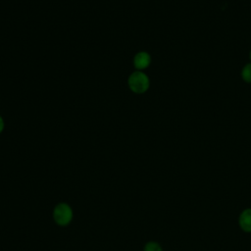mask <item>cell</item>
I'll list each match as a JSON object with an SVG mask.
<instances>
[{"label": "cell", "instance_id": "cell-5", "mask_svg": "<svg viewBox=\"0 0 251 251\" xmlns=\"http://www.w3.org/2000/svg\"><path fill=\"white\" fill-rule=\"evenodd\" d=\"M240 76L246 83H251V62L246 64L242 68L240 72Z\"/></svg>", "mask_w": 251, "mask_h": 251}, {"label": "cell", "instance_id": "cell-8", "mask_svg": "<svg viewBox=\"0 0 251 251\" xmlns=\"http://www.w3.org/2000/svg\"><path fill=\"white\" fill-rule=\"evenodd\" d=\"M249 59H250V62H251V49H250V52H249Z\"/></svg>", "mask_w": 251, "mask_h": 251}, {"label": "cell", "instance_id": "cell-3", "mask_svg": "<svg viewBox=\"0 0 251 251\" xmlns=\"http://www.w3.org/2000/svg\"><path fill=\"white\" fill-rule=\"evenodd\" d=\"M151 64V56L145 51L138 52L133 59V65L137 70H144Z\"/></svg>", "mask_w": 251, "mask_h": 251}, {"label": "cell", "instance_id": "cell-6", "mask_svg": "<svg viewBox=\"0 0 251 251\" xmlns=\"http://www.w3.org/2000/svg\"><path fill=\"white\" fill-rule=\"evenodd\" d=\"M143 251H163L160 243L156 241H148L143 247Z\"/></svg>", "mask_w": 251, "mask_h": 251}, {"label": "cell", "instance_id": "cell-2", "mask_svg": "<svg viewBox=\"0 0 251 251\" xmlns=\"http://www.w3.org/2000/svg\"><path fill=\"white\" fill-rule=\"evenodd\" d=\"M150 85L149 77L142 72H134L128 77V86L134 93L141 94L148 90Z\"/></svg>", "mask_w": 251, "mask_h": 251}, {"label": "cell", "instance_id": "cell-4", "mask_svg": "<svg viewBox=\"0 0 251 251\" xmlns=\"http://www.w3.org/2000/svg\"><path fill=\"white\" fill-rule=\"evenodd\" d=\"M238 224L243 231L251 232V208H247L241 212Z\"/></svg>", "mask_w": 251, "mask_h": 251}, {"label": "cell", "instance_id": "cell-7", "mask_svg": "<svg viewBox=\"0 0 251 251\" xmlns=\"http://www.w3.org/2000/svg\"><path fill=\"white\" fill-rule=\"evenodd\" d=\"M3 129H4V121H3L2 117L0 116V132H2Z\"/></svg>", "mask_w": 251, "mask_h": 251}, {"label": "cell", "instance_id": "cell-1", "mask_svg": "<svg viewBox=\"0 0 251 251\" xmlns=\"http://www.w3.org/2000/svg\"><path fill=\"white\" fill-rule=\"evenodd\" d=\"M74 218L72 207L66 202L58 203L53 209V220L60 226H67Z\"/></svg>", "mask_w": 251, "mask_h": 251}]
</instances>
